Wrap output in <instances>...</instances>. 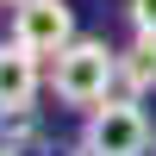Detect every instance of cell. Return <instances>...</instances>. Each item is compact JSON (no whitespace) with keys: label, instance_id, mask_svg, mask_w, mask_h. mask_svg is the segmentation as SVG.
Segmentation results:
<instances>
[{"label":"cell","instance_id":"cell-8","mask_svg":"<svg viewBox=\"0 0 156 156\" xmlns=\"http://www.w3.org/2000/svg\"><path fill=\"white\" fill-rule=\"evenodd\" d=\"M0 156H19V150H6V144H0Z\"/></svg>","mask_w":156,"mask_h":156},{"label":"cell","instance_id":"cell-5","mask_svg":"<svg viewBox=\"0 0 156 156\" xmlns=\"http://www.w3.org/2000/svg\"><path fill=\"white\" fill-rule=\"evenodd\" d=\"M156 87V37H131V50H119V100H144Z\"/></svg>","mask_w":156,"mask_h":156},{"label":"cell","instance_id":"cell-6","mask_svg":"<svg viewBox=\"0 0 156 156\" xmlns=\"http://www.w3.org/2000/svg\"><path fill=\"white\" fill-rule=\"evenodd\" d=\"M131 25H137V37H156V0H131Z\"/></svg>","mask_w":156,"mask_h":156},{"label":"cell","instance_id":"cell-1","mask_svg":"<svg viewBox=\"0 0 156 156\" xmlns=\"http://www.w3.org/2000/svg\"><path fill=\"white\" fill-rule=\"evenodd\" d=\"M50 87H56L62 106H81V112L106 106L112 87H119V50H112L106 37H75V44L50 62Z\"/></svg>","mask_w":156,"mask_h":156},{"label":"cell","instance_id":"cell-3","mask_svg":"<svg viewBox=\"0 0 156 156\" xmlns=\"http://www.w3.org/2000/svg\"><path fill=\"white\" fill-rule=\"evenodd\" d=\"M12 44L56 62L62 50L75 44V6L69 0H25V6L12 12Z\"/></svg>","mask_w":156,"mask_h":156},{"label":"cell","instance_id":"cell-7","mask_svg":"<svg viewBox=\"0 0 156 156\" xmlns=\"http://www.w3.org/2000/svg\"><path fill=\"white\" fill-rule=\"evenodd\" d=\"M0 6H12V12H19V6H25V0H0Z\"/></svg>","mask_w":156,"mask_h":156},{"label":"cell","instance_id":"cell-2","mask_svg":"<svg viewBox=\"0 0 156 156\" xmlns=\"http://www.w3.org/2000/svg\"><path fill=\"white\" fill-rule=\"evenodd\" d=\"M144 150H150V119L137 100L94 106L81 125V144H75V156H144Z\"/></svg>","mask_w":156,"mask_h":156},{"label":"cell","instance_id":"cell-4","mask_svg":"<svg viewBox=\"0 0 156 156\" xmlns=\"http://www.w3.org/2000/svg\"><path fill=\"white\" fill-rule=\"evenodd\" d=\"M37 87H44L37 56H31V50H19L12 37H0V119H12V112H31Z\"/></svg>","mask_w":156,"mask_h":156}]
</instances>
